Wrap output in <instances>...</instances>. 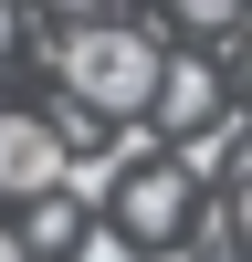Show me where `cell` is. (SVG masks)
Wrapping results in <instances>:
<instances>
[{
	"label": "cell",
	"mask_w": 252,
	"mask_h": 262,
	"mask_svg": "<svg viewBox=\"0 0 252 262\" xmlns=\"http://www.w3.org/2000/svg\"><path fill=\"white\" fill-rule=\"evenodd\" d=\"M63 95H74V116H137L158 95V42L147 32H63Z\"/></svg>",
	"instance_id": "cell-1"
},
{
	"label": "cell",
	"mask_w": 252,
	"mask_h": 262,
	"mask_svg": "<svg viewBox=\"0 0 252 262\" xmlns=\"http://www.w3.org/2000/svg\"><path fill=\"white\" fill-rule=\"evenodd\" d=\"M63 179V137L42 116H0V200H53Z\"/></svg>",
	"instance_id": "cell-2"
},
{
	"label": "cell",
	"mask_w": 252,
	"mask_h": 262,
	"mask_svg": "<svg viewBox=\"0 0 252 262\" xmlns=\"http://www.w3.org/2000/svg\"><path fill=\"white\" fill-rule=\"evenodd\" d=\"M179 221H189V179H179V168H137V179H126V231H116V242H168Z\"/></svg>",
	"instance_id": "cell-3"
},
{
	"label": "cell",
	"mask_w": 252,
	"mask_h": 262,
	"mask_svg": "<svg viewBox=\"0 0 252 262\" xmlns=\"http://www.w3.org/2000/svg\"><path fill=\"white\" fill-rule=\"evenodd\" d=\"M168 116V137H200L210 116H221V74H210V63H158V95H147Z\"/></svg>",
	"instance_id": "cell-4"
},
{
	"label": "cell",
	"mask_w": 252,
	"mask_h": 262,
	"mask_svg": "<svg viewBox=\"0 0 252 262\" xmlns=\"http://www.w3.org/2000/svg\"><path fill=\"white\" fill-rule=\"evenodd\" d=\"M231 147H242V126H231V116H210V126H200V137H189V147H179V179H200V168H221V158H231Z\"/></svg>",
	"instance_id": "cell-5"
},
{
	"label": "cell",
	"mask_w": 252,
	"mask_h": 262,
	"mask_svg": "<svg viewBox=\"0 0 252 262\" xmlns=\"http://www.w3.org/2000/svg\"><path fill=\"white\" fill-rule=\"evenodd\" d=\"M74 231H84V210H63V200H32V242H21V252H63Z\"/></svg>",
	"instance_id": "cell-6"
},
{
	"label": "cell",
	"mask_w": 252,
	"mask_h": 262,
	"mask_svg": "<svg viewBox=\"0 0 252 262\" xmlns=\"http://www.w3.org/2000/svg\"><path fill=\"white\" fill-rule=\"evenodd\" d=\"M74 242H84L74 262H126V242H116V231H74Z\"/></svg>",
	"instance_id": "cell-7"
},
{
	"label": "cell",
	"mask_w": 252,
	"mask_h": 262,
	"mask_svg": "<svg viewBox=\"0 0 252 262\" xmlns=\"http://www.w3.org/2000/svg\"><path fill=\"white\" fill-rule=\"evenodd\" d=\"M0 262H32V252H21V231H0Z\"/></svg>",
	"instance_id": "cell-8"
},
{
	"label": "cell",
	"mask_w": 252,
	"mask_h": 262,
	"mask_svg": "<svg viewBox=\"0 0 252 262\" xmlns=\"http://www.w3.org/2000/svg\"><path fill=\"white\" fill-rule=\"evenodd\" d=\"M0 53H11V11H0Z\"/></svg>",
	"instance_id": "cell-9"
}]
</instances>
